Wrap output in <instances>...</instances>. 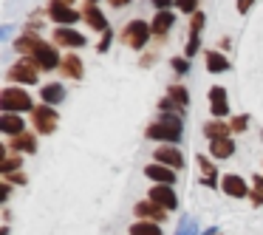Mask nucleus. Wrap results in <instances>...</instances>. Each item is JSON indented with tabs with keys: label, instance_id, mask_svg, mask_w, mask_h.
Segmentation results:
<instances>
[{
	"label": "nucleus",
	"instance_id": "nucleus-24",
	"mask_svg": "<svg viewBox=\"0 0 263 235\" xmlns=\"http://www.w3.org/2000/svg\"><path fill=\"white\" fill-rule=\"evenodd\" d=\"M204 136L210 139H227V136H232V128H229V119H212V122H206L204 125Z\"/></svg>",
	"mask_w": 263,
	"mask_h": 235
},
{
	"label": "nucleus",
	"instance_id": "nucleus-40",
	"mask_svg": "<svg viewBox=\"0 0 263 235\" xmlns=\"http://www.w3.org/2000/svg\"><path fill=\"white\" fill-rule=\"evenodd\" d=\"M114 9H125V6H130V0H108Z\"/></svg>",
	"mask_w": 263,
	"mask_h": 235
},
{
	"label": "nucleus",
	"instance_id": "nucleus-7",
	"mask_svg": "<svg viewBox=\"0 0 263 235\" xmlns=\"http://www.w3.org/2000/svg\"><path fill=\"white\" fill-rule=\"evenodd\" d=\"M206 26V14L204 12H195L190 14V40L184 46V57H195L201 51V31Z\"/></svg>",
	"mask_w": 263,
	"mask_h": 235
},
{
	"label": "nucleus",
	"instance_id": "nucleus-14",
	"mask_svg": "<svg viewBox=\"0 0 263 235\" xmlns=\"http://www.w3.org/2000/svg\"><path fill=\"white\" fill-rule=\"evenodd\" d=\"M133 212H136V218L139 221H156V224H161L167 218V210L164 207H159L156 201H136V207H133Z\"/></svg>",
	"mask_w": 263,
	"mask_h": 235
},
{
	"label": "nucleus",
	"instance_id": "nucleus-39",
	"mask_svg": "<svg viewBox=\"0 0 263 235\" xmlns=\"http://www.w3.org/2000/svg\"><path fill=\"white\" fill-rule=\"evenodd\" d=\"M0 195H3V201H9V195H12V182H6V178H3V184H0Z\"/></svg>",
	"mask_w": 263,
	"mask_h": 235
},
{
	"label": "nucleus",
	"instance_id": "nucleus-23",
	"mask_svg": "<svg viewBox=\"0 0 263 235\" xmlns=\"http://www.w3.org/2000/svg\"><path fill=\"white\" fill-rule=\"evenodd\" d=\"M40 99H43L46 105H54V108H57V105L65 99L63 82H46V85H40Z\"/></svg>",
	"mask_w": 263,
	"mask_h": 235
},
{
	"label": "nucleus",
	"instance_id": "nucleus-12",
	"mask_svg": "<svg viewBox=\"0 0 263 235\" xmlns=\"http://www.w3.org/2000/svg\"><path fill=\"white\" fill-rule=\"evenodd\" d=\"M147 198L156 201L159 207H164L167 212L178 207V195H176V190H173V184H153L150 193H147Z\"/></svg>",
	"mask_w": 263,
	"mask_h": 235
},
{
	"label": "nucleus",
	"instance_id": "nucleus-6",
	"mask_svg": "<svg viewBox=\"0 0 263 235\" xmlns=\"http://www.w3.org/2000/svg\"><path fill=\"white\" fill-rule=\"evenodd\" d=\"M51 43L57 48H68V51H74V48H85L88 46V37L82 34V31L71 29V26H57L51 34Z\"/></svg>",
	"mask_w": 263,
	"mask_h": 235
},
{
	"label": "nucleus",
	"instance_id": "nucleus-36",
	"mask_svg": "<svg viewBox=\"0 0 263 235\" xmlns=\"http://www.w3.org/2000/svg\"><path fill=\"white\" fill-rule=\"evenodd\" d=\"M150 6H153L156 12H164V9L176 6V0H150Z\"/></svg>",
	"mask_w": 263,
	"mask_h": 235
},
{
	"label": "nucleus",
	"instance_id": "nucleus-20",
	"mask_svg": "<svg viewBox=\"0 0 263 235\" xmlns=\"http://www.w3.org/2000/svg\"><path fill=\"white\" fill-rule=\"evenodd\" d=\"M144 176L150 178V182L156 184H176V170L167 165H159V161H153V165L144 167Z\"/></svg>",
	"mask_w": 263,
	"mask_h": 235
},
{
	"label": "nucleus",
	"instance_id": "nucleus-31",
	"mask_svg": "<svg viewBox=\"0 0 263 235\" xmlns=\"http://www.w3.org/2000/svg\"><path fill=\"white\" fill-rule=\"evenodd\" d=\"M229 128H232V133H243L246 128H249V116H246V114L229 116Z\"/></svg>",
	"mask_w": 263,
	"mask_h": 235
},
{
	"label": "nucleus",
	"instance_id": "nucleus-16",
	"mask_svg": "<svg viewBox=\"0 0 263 235\" xmlns=\"http://www.w3.org/2000/svg\"><path fill=\"white\" fill-rule=\"evenodd\" d=\"M43 46V37L40 34H31V31H23V34L17 37V40H14V51L20 54V57H34L37 54V48Z\"/></svg>",
	"mask_w": 263,
	"mask_h": 235
},
{
	"label": "nucleus",
	"instance_id": "nucleus-27",
	"mask_svg": "<svg viewBox=\"0 0 263 235\" xmlns=\"http://www.w3.org/2000/svg\"><path fill=\"white\" fill-rule=\"evenodd\" d=\"M17 170H23V153H9L6 148V153L0 156V176H9Z\"/></svg>",
	"mask_w": 263,
	"mask_h": 235
},
{
	"label": "nucleus",
	"instance_id": "nucleus-9",
	"mask_svg": "<svg viewBox=\"0 0 263 235\" xmlns=\"http://www.w3.org/2000/svg\"><path fill=\"white\" fill-rule=\"evenodd\" d=\"M210 114L212 119H229V94L223 85L210 88Z\"/></svg>",
	"mask_w": 263,
	"mask_h": 235
},
{
	"label": "nucleus",
	"instance_id": "nucleus-4",
	"mask_svg": "<svg viewBox=\"0 0 263 235\" xmlns=\"http://www.w3.org/2000/svg\"><path fill=\"white\" fill-rule=\"evenodd\" d=\"M40 80V65L31 57H20L12 68L6 71V82L9 85H34Z\"/></svg>",
	"mask_w": 263,
	"mask_h": 235
},
{
	"label": "nucleus",
	"instance_id": "nucleus-2",
	"mask_svg": "<svg viewBox=\"0 0 263 235\" xmlns=\"http://www.w3.org/2000/svg\"><path fill=\"white\" fill-rule=\"evenodd\" d=\"M37 105L26 85H6L0 91V114H31Z\"/></svg>",
	"mask_w": 263,
	"mask_h": 235
},
{
	"label": "nucleus",
	"instance_id": "nucleus-37",
	"mask_svg": "<svg viewBox=\"0 0 263 235\" xmlns=\"http://www.w3.org/2000/svg\"><path fill=\"white\" fill-rule=\"evenodd\" d=\"M249 198H252V204H255V207H260V204H263V190H257V187H252V193H249Z\"/></svg>",
	"mask_w": 263,
	"mask_h": 235
},
{
	"label": "nucleus",
	"instance_id": "nucleus-17",
	"mask_svg": "<svg viewBox=\"0 0 263 235\" xmlns=\"http://www.w3.org/2000/svg\"><path fill=\"white\" fill-rule=\"evenodd\" d=\"M82 20H85L93 31H99V34L108 31V17L102 14V9H99L97 3H85V6H82Z\"/></svg>",
	"mask_w": 263,
	"mask_h": 235
},
{
	"label": "nucleus",
	"instance_id": "nucleus-28",
	"mask_svg": "<svg viewBox=\"0 0 263 235\" xmlns=\"http://www.w3.org/2000/svg\"><path fill=\"white\" fill-rule=\"evenodd\" d=\"M130 235H164V232H161V224L156 221H136L130 227Z\"/></svg>",
	"mask_w": 263,
	"mask_h": 235
},
{
	"label": "nucleus",
	"instance_id": "nucleus-25",
	"mask_svg": "<svg viewBox=\"0 0 263 235\" xmlns=\"http://www.w3.org/2000/svg\"><path fill=\"white\" fill-rule=\"evenodd\" d=\"M210 156H212V159H229V156H235V142H232V136H227V139H212V142H210Z\"/></svg>",
	"mask_w": 263,
	"mask_h": 235
},
{
	"label": "nucleus",
	"instance_id": "nucleus-46",
	"mask_svg": "<svg viewBox=\"0 0 263 235\" xmlns=\"http://www.w3.org/2000/svg\"><path fill=\"white\" fill-rule=\"evenodd\" d=\"M85 3H99V0H85Z\"/></svg>",
	"mask_w": 263,
	"mask_h": 235
},
{
	"label": "nucleus",
	"instance_id": "nucleus-38",
	"mask_svg": "<svg viewBox=\"0 0 263 235\" xmlns=\"http://www.w3.org/2000/svg\"><path fill=\"white\" fill-rule=\"evenodd\" d=\"M252 6H255V0H238V14H249Z\"/></svg>",
	"mask_w": 263,
	"mask_h": 235
},
{
	"label": "nucleus",
	"instance_id": "nucleus-42",
	"mask_svg": "<svg viewBox=\"0 0 263 235\" xmlns=\"http://www.w3.org/2000/svg\"><path fill=\"white\" fill-rule=\"evenodd\" d=\"M252 187L263 190V176H255V178H252Z\"/></svg>",
	"mask_w": 263,
	"mask_h": 235
},
{
	"label": "nucleus",
	"instance_id": "nucleus-35",
	"mask_svg": "<svg viewBox=\"0 0 263 235\" xmlns=\"http://www.w3.org/2000/svg\"><path fill=\"white\" fill-rule=\"evenodd\" d=\"M6 182H12V184H26L29 182V176H26L23 170H17V173H9V176H3Z\"/></svg>",
	"mask_w": 263,
	"mask_h": 235
},
{
	"label": "nucleus",
	"instance_id": "nucleus-3",
	"mask_svg": "<svg viewBox=\"0 0 263 235\" xmlns=\"http://www.w3.org/2000/svg\"><path fill=\"white\" fill-rule=\"evenodd\" d=\"M153 37V29H150V23H144V20H127L125 29L119 31V40L125 43L127 48H133V51H142L144 46H147V40Z\"/></svg>",
	"mask_w": 263,
	"mask_h": 235
},
{
	"label": "nucleus",
	"instance_id": "nucleus-10",
	"mask_svg": "<svg viewBox=\"0 0 263 235\" xmlns=\"http://www.w3.org/2000/svg\"><path fill=\"white\" fill-rule=\"evenodd\" d=\"M153 161L167 165V167H173V170H184V153L176 144H159V148L153 150Z\"/></svg>",
	"mask_w": 263,
	"mask_h": 235
},
{
	"label": "nucleus",
	"instance_id": "nucleus-1",
	"mask_svg": "<svg viewBox=\"0 0 263 235\" xmlns=\"http://www.w3.org/2000/svg\"><path fill=\"white\" fill-rule=\"evenodd\" d=\"M181 131H184V114H159V119H153L144 128V136L150 142L176 144L181 139Z\"/></svg>",
	"mask_w": 263,
	"mask_h": 235
},
{
	"label": "nucleus",
	"instance_id": "nucleus-32",
	"mask_svg": "<svg viewBox=\"0 0 263 235\" xmlns=\"http://www.w3.org/2000/svg\"><path fill=\"white\" fill-rule=\"evenodd\" d=\"M198 3H201V0H176V9L181 14H195V12H198Z\"/></svg>",
	"mask_w": 263,
	"mask_h": 235
},
{
	"label": "nucleus",
	"instance_id": "nucleus-21",
	"mask_svg": "<svg viewBox=\"0 0 263 235\" xmlns=\"http://www.w3.org/2000/svg\"><path fill=\"white\" fill-rule=\"evenodd\" d=\"M26 131V119L23 114H0V133H6L9 139Z\"/></svg>",
	"mask_w": 263,
	"mask_h": 235
},
{
	"label": "nucleus",
	"instance_id": "nucleus-22",
	"mask_svg": "<svg viewBox=\"0 0 263 235\" xmlns=\"http://www.w3.org/2000/svg\"><path fill=\"white\" fill-rule=\"evenodd\" d=\"M195 161H198L204 187H215V184H218V170H215V165H212V159H210V156H204V153H198V156H195Z\"/></svg>",
	"mask_w": 263,
	"mask_h": 235
},
{
	"label": "nucleus",
	"instance_id": "nucleus-15",
	"mask_svg": "<svg viewBox=\"0 0 263 235\" xmlns=\"http://www.w3.org/2000/svg\"><path fill=\"white\" fill-rule=\"evenodd\" d=\"M60 71H63V77H68V80H74V82H80L82 77H85V65H82L80 54H74V51H65L63 54Z\"/></svg>",
	"mask_w": 263,
	"mask_h": 235
},
{
	"label": "nucleus",
	"instance_id": "nucleus-11",
	"mask_svg": "<svg viewBox=\"0 0 263 235\" xmlns=\"http://www.w3.org/2000/svg\"><path fill=\"white\" fill-rule=\"evenodd\" d=\"M31 60L40 65V71H54V68H60V63H63L57 46H54V43H46V40H43V46L37 48V54Z\"/></svg>",
	"mask_w": 263,
	"mask_h": 235
},
{
	"label": "nucleus",
	"instance_id": "nucleus-5",
	"mask_svg": "<svg viewBox=\"0 0 263 235\" xmlns=\"http://www.w3.org/2000/svg\"><path fill=\"white\" fill-rule=\"evenodd\" d=\"M57 122H60V114L54 111V105L40 102L31 111V125H34V131L40 133V136H51V133L57 131Z\"/></svg>",
	"mask_w": 263,
	"mask_h": 235
},
{
	"label": "nucleus",
	"instance_id": "nucleus-43",
	"mask_svg": "<svg viewBox=\"0 0 263 235\" xmlns=\"http://www.w3.org/2000/svg\"><path fill=\"white\" fill-rule=\"evenodd\" d=\"M153 60H156V54H147V57H142V65H153Z\"/></svg>",
	"mask_w": 263,
	"mask_h": 235
},
{
	"label": "nucleus",
	"instance_id": "nucleus-8",
	"mask_svg": "<svg viewBox=\"0 0 263 235\" xmlns=\"http://www.w3.org/2000/svg\"><path fill=\"white\" fill-rule=\"evenodd\" d=\"M46 17L54 26H74L77 20H82V12H77L74 6H60V3H48Z\"/></svg>",
	"mask_w": 263,
	"mask_h": 235
},
{
	"label": "nucleus",
	"instance_id": "nucleus-13",
	"mask_svg": "<svg viewBox=\"0 0 263 235\" xmlns=\"http://www.w3.org/2000/svg\"><path fill=\"white\" fill-rule=\"evenodd\" d=\"M221 190L229 195V198H246V195L252 193V187L246 184V178L238 176V173H227V176H221Z\"/></svg>",
	"mask_w": 263,
	"mask_h": 235
},
{
	"label": "nucleus",
	"instance_id": "nucleus-18",
	"mask_svg": "<svg viewBox=\"0 0 263 235\" xmlns=\"http://www.w3.org/2000/svg\"><path fill=\"white\" fill-rule=\"evenodd\" d=\"M9 153H37V136L29 131L17 133V136H12V142H6Z\"/></svg>",
	"mask_w": 263,
	"mask_h": 235
},
{
	"label": "nucleus",
	"instance_id": "nucleus-19",
	"mask_svg": "<svg viewBox=\"0 0 263 235\" xmlns=\"http://www.w3.org/2000/svg\"><path fill=\"white\" fill-rule=\"evenodd\" d=\"M176 23V12L173 9H164V12H156V17L150 20V29H153V37H167Z\"/></svg>",
	"mask_w": 263,
	"mask_h": 235
},
{
	"label": "nucleus",
	"instance_id": "nucleus-45",
	"mask_svg": "<svg viewBox=\"0 0 263 235\" xmlns=\"http://www.w3.org/2000/svg\"><path fill=\"white\" fill-rule=\"evenodd\" d=\"M204 235H221V229H218V227H210V229H206Z\"/></svg>",
	"mask_w": 263,
	"mask_h": 235
},
{
	"label": "nucleus",
	"instance_id": "nucleus-34",
	"mask_svg": "<svg viewBox=\"0 0 263 235\" xmlns=\"http://www.w3.org/2000/svg\"><path fill=\"white\" fill-rule=\"evenodd\" d=\"M110 43H114V31L108 29V31H102V40L97 43V51H99V54H105V51L110 48Z\"/></svg>",
	"mask_w": 263,
	"mask_h": 235
},
{
	"label": "nucleus",
	"instance_id": "nucleus-47",
	"mask_svg": "<svg viewBox=\"0 0 263 235\" xmlns=\"http://www.w3.org/2000/svg\"><path fill=\"white\" fill-rule=\"evenodd\" d=\"M260 139H263V131H260Z\"/></svg>",
	"mask_w": 263,
	"mask_h": 235
},
{
	"label": "nucleus",
	"instance_id": "nucleus-33",
	"mask_svg": "<svg viewBox=\"0 0 263 235\" xmlns=\"http://www.w3.org/2000/svg\"><path fill=\"white\" fill-rule=\"evenodd\" d=\"M170 65L176 74H190V57H173Z\"/></svg>",
	"mask_w": 263,
	"mask_h": 235
},
{
	"label": "nucleus",
	"instance_id": "nucleus-29",
	"mask_svg": "<svg viewBox=\"0 0 263 235\" xmlns=\"http://www.w3.org/2000/svg\"><path fill=\"white\" fill-rule=\"evenodd\" d=\"M167 97H170L173 102H178L181 108H187V105H190V91L184 85H178V82H176V85H167Z\"/></svg>",
	"mask_w": 263,
	"mask_h": 235
},
{
	"label": "nucleus",
	"instance_id": "nucleus-44",
	"mask_svg": "<svg viewBox=\"0 0 263 235\" xmlns=\"http://www.w3.org/2000/svg\"><path fill=\"white\" fill-rule=\"evenodd\" d=\"M51 3H60V6H74V0H51Z\"/></svg>",
	"mask_w": 263,
	"mask_h": 235
},
{
	"label": "nucleus",
	"instance_id": "nucleus-30",
	"mask_svg": "<svg viewBox=\"0 0 263 235\" xmlns=\"http://www.w3.org/2000/svg\"><path fill=\"white\" fill-rule=\"evenodd\" d=\"M176 235H198V224H195L193 215H181V224H178Z\"/></svg>",
	"mask_w": 263,
	"mask_h": 235
},
{
	"label": "nucleus",
	"instance_id": "nucleus-26",
	"mask_svg": "<svg viewBox=\"0 0 263 235\" xmlns=\"http://www.w3.org/2000/svg\"><path fill=\"white\" fill-rule=\"evenodd\" d=\"M204 63H206V71H210V74H223V71H229V60H227V54H221V51H206Z\"/></svg>",
	"mask_w": 263,
	"mask_h": 235
},
{
	"label": "nucleus",
	"instance_id": "nucleus-41",
	"mask_svg": "<svg viewBox=\"0 0 263 235\" xmlns=\"http://www.w3.org/2000/svg\"><path fill=\"white\" fill-rule=\"evenodd\" d=\"M12 29H14V26H3V29H0V37H3V40H9V37H12Z\"/></svg>",
	"mask_w": 263,
	"mask_h": 235
}]
</instances>
